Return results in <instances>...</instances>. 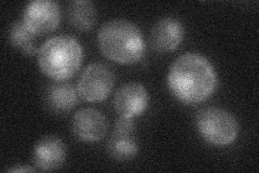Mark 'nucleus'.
<instances>
[{
    "instance_id": "0eeeda50",
    "label": "nucleus",
    "mask_w": 259,
    "mask_h": 173,
    "mask_svg": "<svg viewBox=\"0 0 259 173\" xmlns=\"http://www.w3.org/2000/svg\"><path fill=\"white\" fill-rule=\"evenodd\" d=\"M71 129L74 134L84 142H97L106 135L108 121L105 115L96 109L87 107L79 110L72 117Z\"/></svg>"
},
{
    "instance_id": "6e6552de",
    "label": "nucleus",
    "mask_w": 259,
    "mask_h": 173,
    "mask_svg": "<svg viewBox=\"0 0 259 173\" xmlns=\"http://www.w3.org/2000/svg\"><path fill=\"white\" fill-rule=\"evenodd\" d=\"M113 107L119 116L134 118L142 115L149 104V93L142 84L128 82L113 96Z\"/></svg>"
},
{
    "instance_id": "f03ea898",
    "label": "nucleus",
    "mask_w": 259,
    "mask_h": 173,
    "mask_svg": "<svg viewBox=\"0 0 259 173\" xmlns=\"http://www.w3.org/2000/svg\"><path fill=\"white\" fill-rule=\"evenodd\" d=\"M97 44L103 55L118 64H134L145 53L142 31L132 22L116 19L108 21L97 32Z\"/></svg>"
},
{
    "instance_id": "7ed1b4c3",
    "label": "nucleus",
    "mask_w": 259,
    "mask_h": 173,
    "mask_svg": "<svg viewBox=\"0 0 259 173\" xmlns=\"http://www.w3.org/2000/svg\"><path fill=\"white\" fill-rule=\"evenodd\" d=\"M82 57L80 43L68 35L49 38L38 51L40 70L54 81H66L74 76L80 68Z\"/></svg>"
},
{
    "instance_id": "f257e3e1",
    "label": "nucleus",
    "mask_w": 259,
    "mask_h": 173,
    "mask_svg": "<svg viewBox=\"0 0 259 173\" xmlns=\"http://www.w3.org/2000/svg\"><path fill=\"white\" fill-rule=\"evenodd\" d=\"M172 94L184 104H199L212 96L217 87V74L205 56L185 53L172 64L167 77Z\"/></svg>"
},
{
    "instance_id": "ddd939ff",
    "label": "nucleus",
    "mask_w": 259,
    "mask_h": 173,
    "mask_svg": "<svg viewBox=\"0 0 259 173\" xmlns=\"http://www.w3.org/2000/svg\"><path fill=\"white\" fill-rule=\"evenodd\" d=\"M107 151L110 157L119 161L133 159L139 152L134 133H120L113 131L107 143Z\"/></svg>"
},
{
    "instance_id": "20e7f679",
    "label": "nucleus",
    "mask_w": 259,
    "mask_h": 173,
    "mask_svg": "<svg viewBox=\"0 0 259 173\" xmlns=\"http://www.w3.org/2000/svg\"><path fill=\"white\" fill-rule=\"evenodd\" d=\"M196 126L206 142L226 146L236 141L239 125L232 114L221 107H204L196 115Z\"/></svg>"
},
{
    "instance_id": "9d476101",
    "label": "nucleus",
    "mask_w": 259,
    "mask_h": 173,
    "mask_svg": "<svg viewBox=\"0 0 259 173\" xmlns=\"http://www.w3.org/2000/svg\"><path fill=\"white\" fill-rule=\"evenodd\" d=\"M66 158V146L58 136H46L36 144L34 162L36 167L44 171L60 168Z\"/></svg>"
},
{
    "instance_id": "2eb2a0df",
    "label": "nucleus",
    "mask_w": 259,
    "mask_h": 173,
    "mask_svg": "<svg viewBox=\"0 0 259 173\" xmlns=\"http://www.w3.org/2000/svg\"><path fill=\"white\" fill-rule=\"evenodd\" d=\"M135 125L133 118L125 117V116H119L115 123V131L120 133H134Z\"/></svg>"
},
{
    "instance_id": "f8f14e48",
    "label": "nucleus",
    "mask_w": 259,
    "mask_h": 173,
    "mask_svg": "<svg viewBox=\"0 0 259 173\" xmlns=\"http://www.w3.org/2000/svg\"><path fill=\"white\" fill-rule=\"evenodd\" d=\"M96 8L89 0H75L67 6V18L76 29L90 30L96 22Z\"/></svg>"
},
{
    "instance_id": "9b49d317",
    "label": "nucleus",
    "mask_w": 259,
    "mask_h": 173,
    "mask_svg": "<svg viewBox=\"0 0 259 173\" xmlns=\"http://www.w3.org/2000/svg\"><path fill=\"white\" fill-rule=\"evenodd\" d=\"M45 100L47 106L56 114H63L74 109L78 102V91L75 86L67 81H55L46 89Z\"/></svg>"
},
{
    "instance_id": "423d86ee",
    "label": "nucleus",
    "mask_w": 259,
    "mask_h": 173,
    "mask_svg": "<svg viewBox=\"0 0 259 173\" xmlns=\"http://www.w3.org/2000/svg\"><path fill=\"white\" fill-rule=\"evenodd\" d=\"M61 10L52 0H34L24 10L23 22L34 35H44L58 27Z\"/></svg>"
},
{
    "instance_id": "39448f33",
    "label": "nucleus",
    "mask_w": 259,
    "mask_h": 173,
    "mask_svg": "<svg viewBox=\"0 0 259 173\" xmlns=\"http://www.w3.org/2000/svg\"><path fill=\"white\" fill-rule=\"evenodd\" d=\"M115 86V74L107 65L92 63L81 74L78 92L88 102L106 100Z\"/></svg>"
},
{
    "instance_id": "dca6fc26",
    "label": "nucleus",
    "mask_w": 259,
    "mask_h": 173,
    "mask_svg": "<svg viewBox=\"0 0 259 173\" xmlns=\"http://www.w3.org/2000/svg\"><path fill=\"white\" fill-rule=\"evenodd\" d=\"M8 171L9 172H34L35 168L27 167V166H18V167L8 169Z\"/></svg>"
},
{
    "instance_id": "4468645a",
    "label": "nucleus",
    "mask_w": 259,
    "mask_h": 173,
    "mask_svg": "<svg viewBox=\"0 0 259 173\" xmlns=\"http://www.w3.org/2000/svg\"><path fill=\"white\" fill-rule=\"evenodd\" d=\"M35 36L26 27L23 21L14 22L9 29L10 44L25 55L31 56L38 53Z\"/></svg>"
},
{
    "instance_id": "1a4fd4ad",
    "label": "nucleus",
    "mask_w": 259,
    "mask_h": 173,
    "mask_svg": "<svg viewBox=\"0 0 259 173\" xmlns=\"http://www.w3.org/2000/svg\"><path fill=\"white\" fill-rule=\"evenodd\" d=\"M184 34V26L180 21L175 18H163L151 29V47L161 53L174 51L182 44Z\"/></svg>"
}]
</instances>
